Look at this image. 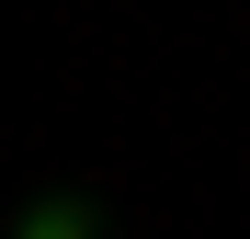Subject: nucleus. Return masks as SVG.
<instances>
[{"label":"nucleus","mask_w":250,"mask_h":239,"mask_svg":"<svg viewBox=\"0 0 250 239\" xmlns=\"http://www.w3.org/2000/svg\"><path fill=\"white\" fill-rule=\"evenodd\" d=\"M34 239H80V217H68V205H46V217H34Z\"/></svg>","instance_id":"1"}]
</instances>
